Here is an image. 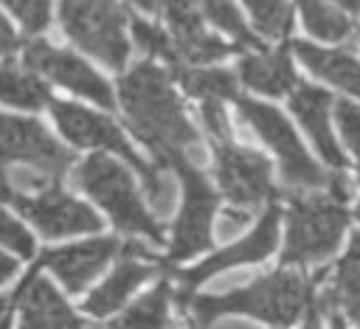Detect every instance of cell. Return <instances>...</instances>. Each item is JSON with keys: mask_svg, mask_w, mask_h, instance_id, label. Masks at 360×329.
<instances>
[{"mask_svg": "<svg viewBox=\"0 0 360 329\" xmlns=\"http://www.w3.org/2000/svg\"><path fill=\"white\" fill-rule=\"evenodd\" d=\"M0 329H11V321L8 318H0Z\"/></svg>", "mask_w": 360, "mask_h": 329, "instance_id": "41", "label": "cell"}, {"mask_svg": "<svg viewBox=\"0 0 360 329\" xmlns=\"http://www.w3.org/2000/svg\"><path fill=\"white\" fill-rule=\"evenodd\" d=\"M256 28L264 37H287L292 28V8L287 0H245Z\"/></svg>", "mask_w": 360, "mask_h": 329, "instance_id": "27", "label": "cell"}, {"mask_svg": "<svg viewBox=\"0 0 360 329\" xmlns=\"http://www.w3.org/2000/svg\"><path fill=\"white\" fill-rule=\"evenodd\" d=\"M6 307H8V298H6V295H0V315L6 312Z\"/></svg>", "mask_w": 360, "mask_h": 329, "instance_id": "40", "label": "cell"}, {"mask_svg": "<svg viewBox=\"0 0 360 329\" xmlns=\"http://www.w3.org/2000/svg\"><path fill=\"white\" fill-rule=\"evenodd\" d=\"M332 329H346V326H343V318H340V315H332Z\"/></svg>", "mask_w": 360, "mask_h": 329, "instance_id": "39", "label": "cell"}, {"mask_svg": "<svg viewBox=\"0 0 360 329\" xmlns=\"http://www.w3.org/2000/svg\"><path fill=\"white\" fill-rule=\"evenodd\" d=\"M197 3H200L202 14H205L217 28H222L225 34H231V37L236 39L239 48H262L259 37H253V34L248 31L242 14L236 11V6H233L231 0H197Z\"/></svg>", "mask_w": 360, "mask_h": 329, "instance_id": "26", "label": "cell"}, {"mask_svg": "<svg viewBox=\"0 0 360 329\" xmlns=\"http://www.w3.org/2000/svg\"><path fill=\"white\" fill-rule=\"evenodd\" d=\"M357 219H360V205H357Z\"/></svg>", "mask_w": 360, "mask_h": 329, "instance_id": "42", "label": "cell"}, {"mask_svg": "<svg viewBox=\"0 0 360 329\" xmlns=\"http://www.w3.org/2000/svg\"><path fill=\"white\" fill-rule=\"evenodd\" d=\"M48 98H51V90L37 76L20 73L11 65L0 67V101L25 107V110H39V107H45Z\"/></svg>", "mask_w": 360, "mask_h": 329, "instance_id": "25", "label": "cell"}, {"mask_svg": "<svg viewBox=\"0 0 360 329\" xmlns=\"http://www.w3.org/2000/svg\"><path fill=\"white\" fill-rule=\"evenodd\" d=\"M214 157H217L219 188L233 205L253 208L276 197V188L270 180V163L262 152L233 146V143H214Z\"/></svg>", "mask_w": 360, "mask_h": 329, "instance_id": "11", "label": "cell"}, {"mask_svg": "<svg viewBox=\"0 0 360 329\" xmlns=\"http://www.w3.org/2000/svg\"><path fill=\"white\" fill-rule=\"evenodd\" d=\"M239 76L250 90L264 96H284V93H295L298 87L287 45H281L267 56H245L239 62Z\"/></svg>", "mask_w": 360, "mask_h": 329, "instance_id": "19", "label": "cell"}, {"mask_svg": "<svg viewBox=\"0 0 360 329\" xmlns=\"http://www.w3.org/2000/svg\"><path fill=\"white\" fill-rule=\"evenodd\" d=\"M169 169H174L183 183V208L174 222L169 262H183L211 247V219L217 211V194L205 174L186 155H174L169 160Z\"/></svg>", "mask_w": 360, "mask_h": 329, "instance_id": "8", "label": "cell"}, {"mask_svg": "<svg viewBox=\"0 0 360 329\" xmlns=\"http://www.w3.org/2000/svg\"><path fill=\"white\" fill-rule=\"evenodd\" d=\"M332 96L321 87H312V84H298L295 93L290 96V110L295 112V118L304 124V129L309 132L315 149L323 155V160L335 169H343L346 166V157L332 135V127H329V107H332Z\"/></svg>", "mask_w": 360, "mask_h": 329, "instance_id": "17", "label": "cell"}, {"mask_svg": "<svg viewBox=\"0 0 360 329\" xmlns=\"http://www.w3.org/2000/svg\"><path fill=\"white\" fill-rule=\"evenodd\" d=\"M17 273V262L11 259V256H6V253H0V284H6L11 276Z\"/></svg>", "mask_w": 360, "mask_h": 329, "instance_id": "35", "label": "cell"}, {"mask_svg": "<svg viewBox=\"0 0 360 329\" xmlns=\"http://www.w3.org/2000/svg\"><path fill=\"white\" fill-rule=\"evenodd\" d=\"M152 273H155V264H143L141 259L121 256V262H118L115 270L104 278V284H98V287L84 298V312L93 315V318H107V315H112L118 307H124V301L132 295V290L141 287Z\"/></svg>", "mask_w": 360, "mask_h": 329, "instance_id": "18", "label": "cell"}, {"mask_svg": "<svg viewBox=\"0 0 360 329\" xmlns=\"http://www.w3.org/2000/svg\"><path fill=\"white\" fill-rule=\"evenodd\" d=\"M326 307L340 304L343 312L360 323V233L352 236L349 250L343 253V259L338 262V273H335V287L329 295H323Z\"/></svg>", "mask_w": 360, "mask_h": 329, "instance_id": "21", "label": "cell"}, {"mask_svg": "<svg viewBox=\"0 0 360 329\" xmlns=\"http://www.w3.org/2000/svg\"><path fill=\"white\" fill-rule=\"evenodd\" d=\"M169 295L172 287L169 281H160L158 287H152L143 298H138L127 312H121L110 329H169Z\"/></svg>", "mask_w": 360, "mask_h": 329, "instance_id": "22", "label": "cell"}, {"mask_svg": "<svg viewBox=\"0 0 360 329\" xmlns=\"http://www.w3.org/2000/svg\"><path fill=\"white\" fill-rule=\"evenodd\" d=\"M20 301V329H84V321L68 307L56 287L37 276V267L14 292Z\"/></svg>", "mask_w": 360, "mask_h": 329, "instance_id": "16", "label": "cell"}, {"mask_svg": "<svg viewBox=\"0 0 360 329\" xmlns=\"http://www.w3.org/2000/svg\"><path fill=\"white\" fill-rule=\"evenodd\" d=\"M28 34H39L51 22V0H6Z\"/></svg>", "mask_w": 360, "mask_h": 329, "instance_id": "29", "label": "cell"}, {"mask_svg": "<svg viewBox=\"0 0 360 329\" xmlns=\"http://www.w3.org/2000/svg\"><path fill=\"white\" fill-rule=\"evenodd\" d=\"M132 34H135V42L149 53V56H158V59H163L169 67H172V73L177 76L186 65L180 62V56H177V51H174V42L160 31V28H155V25H149V22H143L141 17H132Z\"/></svg>", "mask_w": 360, "mask_h": 329, "instance_id": "28", "label": "cell"}, {"mask_svg": "<svg viewBox=\"0 0 360 329\" xmlns=\"http://www.w3.org/2000/svg\"><path fill=\"white\" fill-rule=\"evenodd\" d=\"M301 329H321V321H318V312H315V309L307 312V321H304Z\"/></svg>", "mask_w": 360, "mask_h": 329, "instance_id": "37", "label": "cell"}, {"mask_svg": "<svg viewBox=\"0 0 360 329\" xmlns=\"http://www.w3.org/2000/svg\"><path fill=\"white\" fill-rule=\"evenodd\" d=\"M335 118H338V127L343 132L346 146L352 149V155L357 157V166H360V107L352 104L349 98H338L335 101Z\"/></svg>", "mask_w": 360, "mask_h": 329, "instance_id": "30", "label": "cell"}, {"mask_svg": "<svg viewBox=\"0 0 360 329\" xmlns=\"http://www.w3.org/2000/svg\"><path fill=\"white\" fill-rule=\"evenodd\" d=\"M326 3H332V6H338L343 11H349V14H357L360 11V0H326Z\"/></svg>", "mask_w": 360, "mask_h": 329, "instance_id": "36", "label": "cell"}, {"mask_svg": "<svg viewBox=\"0 0 360 329\" xmlns=\"http://www.w3.org/2000/svg\"><path fill=\"white\" fill-rule=\"evenodd\" d=\"M200 115H202V124H205L208 135L214 138V143H231V124H228L222 101H217V98L202 101L200 104Z\"/></svg>", "mask_w": 360, "mask_h": 329, "instance_id": "32", "label": "cell"}, {"mask_svg": "<svg viewBox=\"0 0 360 329\" xmlns=\"http://www.w3.org/2000/svg\"><path fill=\"white\" fill-rule=\"evenodd\" d=\"M180 84L186 87L188 96L208 101V98H239L236 96V76L222 67H183L177 73Z\"/></svg>", "mask_w": 360, "mask_h": 329, "instance_id": "23", "label": "cell"}, {"mask_svg": "<svg viewBox=\"0 0 360 329\" xmlns=\"http://www.w3.org/2000/svg\"><path fill=\"white\" fill-rule=\"evenodd\" d=\"M59 14L65 34L82 51L107 67H124L129 56V42L124 34L127 11L115 0H62Z\"/></svg>", "mask_w": 360, "mask_h": 329, "instance_id": "5", "label": "cell"}, {"mask_svg": "<svg viewBox=\"0 0 360 329\" xmlns=\"http://www.w3.org/2000/svg\"><path fill=\"white\" fill-rule=\"evenodd\" d=\"M51 112L62 129V135L76 143V146H90V149H110L112 155L124 157L129 166L138 169L141 180H152V174L158 172V163L149 166L143 163L132 146L127 143V138L121 135V129L115 127L112 118L101 115V112H93L87 107H79V104H70V101H59V98H51Z\"/></svg>", "mask_w": 360, "mask_h": 329, "instance_id": "10", "label": "cell"}, {"mask_svg": "<svg viewBox=\"0 0 360 329\" xmlns=\"http://www.w3.org/2000/svg\"><path fill=\"white\" fill-rule=\"evenodd\" d=\"M25 65L48 79H53L56 84L101 104V107H112V90L110 84L90 67L84 65L79 56L68 53V51H59L42 39H34L28 48H25Z\"/></svg>", "mask_w": 360, "mask_h": 329, "instance_id": "12", "label": "cell"}, {"mask_svg": "<svg viewBox=\"0 0 360 329\" xmlns=\"http://www.w3.org/2000/svg\"><path fill=\"white\" fill-rule=\"evenodd\" d=\"M163 11L169 20V28L174 34V51L180 62H214L228 53H233L239 45H228L211 34L202 31V14L194 6V0H163Z\"/></svg>", "mask_w": 360, "mask_h": 329, "instance_id": "15", "label": "cell"}, {"mask_svg": "<svg viewBox=\"0 0 360 329\" xmlns=\"http://www.w3.org/2000/svg\"><path fill=\"white\" fill-rule=\"evenodd\" d=\"M118 96L132 132L152 149L158 166L166 169L174 155L188 157V149H197L200 135L191 127L163 67L152 62L135 65L118 79Z\"/></svg>", "mask_w": 360, "mask_h": 329, "instance_id": "1", "label": "cell"}, {"mask_svg": "<svg viewBox=\"0 0 360 329\" xmlns=\"http://www.w3.org/2000/svg\"><path fill=\"white\" fill-rule=\"evenodd\" d=\"M292 48H295L298 59L315 76H321L360 98V62L357 59H352L343 51H326V48L309 45V42H292Z\"/></svg>", "mask_w": 360, "mask_h": 329, "instance_id": "20", "label": "cell"}, {"mask_svg": "<svg viewBox=\"0 0 360 329\" xmlns=\"http://www.w3.org/2000/svg\"><path fill=\"white\" fill-rule=\"evenodd\" d=\"M278 217H281L278 205H270L264 211V217L259 219V225L245 239H239V242L228 245L225 250L208 256L205 262L194 264L191 270H180L177 278L186 284V292L194 290L197 284H202L205 278H211L219 270H228V267H236V264H253V262L267 259L276 250V242H278Z\"/></svg>", "mask_w": 360, "mask_h": 329, "instance_id": "13", "label": "cell"}, {"mask_svg": "<svg viewBox=\"0 0 360 329\" xmlns=\"http://www.w3.org/2000/svg\"><path fill=\"white\" fill-rule=\"evenodd\" d=\"M73 183L87 191L124 233H143L152 242H163V228L143 208L129 172L107 155H90L73 172Z\"/></svg>", "mask_w": 360, "mask_h": 329, "instance_id": "4", "label": "cell"}, {"mask_svg": "<svg viewBox=\"0 0 360 329\" xmlns=\"http://www.w3.org/2000/svg\"><path fill=\"white\" fill-rule=\"evenodd\" d=\"M135 6H141V8H146V11H155V8H158V0H135Z\"/></svg>", "mask_w": 360, "mask_h": 329, "instance_id": "38", "label": "cell"}, {"mask_svg": "<svg viewBox=\"0 0 360 329\" xmlns=\"http://www.w3.org/2000/svg\"><path fill=\"white\" fill-rule=\"evenodd\" d=\"M304 25L312 37L326 39V42H340L352 34V20L346 14H340L332 3L326 0H298Z\"/></svg>", "mask_w": 360, "mask_h": 329, "instance_id": "24", "label": "cell"}, {"mask_svg": "<svg viewBox=\"0 0 360 329\" xmlns=\"http://www.w3.org/2000/svg\"><path fill=\"white\" fill-rule=\"evenodd\" d=\"M115 253H118V239L101 236L65 247H51L39 256L37 267H51L53 276L68 287V292H82L107 267V262Z\"/></svg>", "mask_w": 360, "mask_h": 329, "instance_id": "14", "label": "cell"}, {"mask_svg": "<svg viewBox=\"0 0 360 329\" xmlns=\"http://www.w3.org/2000/svg\"><path fill=\"white\" fill-rule=\"evenodd\" d=\"M312 295V281L295 270H278L242 290H231L225 295H191L177 292V304L191 312L197 329L208 326L219 315H250L276 326H290L307 307Z\"/></svg>", "mask_w": 360, "mask_h": 329, "instance_id": "2", "label": "cell"}, {"mask_svg": "<svg viewBox=\"0 0 360 329\" xmlns=\"http://www.w3.org/2000/svg\"><path fill=\"white\" fill-rule=\"evenodd\" d=\"M236 107H239L242 118L253 127V132L278 155L281 174H284V180L290 186H295V188H326V191L332 188L338 174H326L307 155V149L301 146L295 129L290 127V121L276 107L253 101V98H245V96L236 98Z\"/></svg>", "mask_w": 360, "mask_h": 329, "instance_id": "6", "label": "cell"}, {"mask_svg": "<svg viewBox=\"0 0 360 329\" xmlns=\"http://www.w3.org/2000/svg\"><path fill=\"white\" fill-rule=\"evenodd\" d=\"M349 225V211L329 194H290L284 264H312L329 259Z\"/></svg>", "mask_w": 360, "mask_h": 329, "instance_id": "3", "label": "cell"}, {"mask_svg": "<svg viewBox=\"0 0 360 329\" xmlns=\"http://www.w3.org/2000/svg\"><path fill=\"white\" fill-rule=\"evenodd\" d=\"M0 200L11 202L25 219H31L45 236L59 239L70 233H90L101 231V217L87 208L84 202L65 194L59 186H48L37 194H20V191H0Z\"/></svg>", "mask_w": 360, "mask_h": 329, "instance_id": "9", "label": "cell"}, {"mask_svg": "<svg viewBox=\"0 0 360 329\" xmlns=\"http://www.w3.org/2000/svg\"><path fill=\"white\" fill-rule=\"evenodd\" d=\"M0 245L11 247V250L20 253L22 259L34 256V239H31V233H28L11 214H6L3 208H0Z\"/></svg>", "mask_w": 360, "mask_h": 329, "instance_id": "31", "label": "cell"}, {"mask_svg": "<svg viewBox=\"0 0 360 329\" xmlns=\"http://www.w3.org/2000/svg\"><path fill=\"white\" fill-rule=\"evenodd\" d=\"M248 211H225V217H222V222H219V236H233L239 228H245L248 225Z\"/></svg>", "mask_w": 360, "mask_h": 329, "instance_id": "33", "label": "cell"}, {"mask_svg": "<svg viewBox=\"0 0 360 329\" xmlns=\"http://www.w3.org/2000/svg\"><path fill=\"white\" fill-rule=\"evenodd\" d=\"M17 45H20V39H17V34H14L11 22L0 14V53H11Z\"/></svg>", "mask_w": 360, "mask_h": 329, "instance_id": "34", "label": "cell"}, {"mask_svg": "<svg viewBox=\"0 0 360 329\" xmlns=\"http://www.w3.org/2000/svg\"><path fill=\"white\" fill-rule=\"evenodd\" d=\"M76 160L39 121L0 112V174L8 169H34L59 183L68 166Z\"/></svg>", "mask_w": 360, "mask_h": 329, "instance_id": "7", "label": "cell"}]
</instances>
